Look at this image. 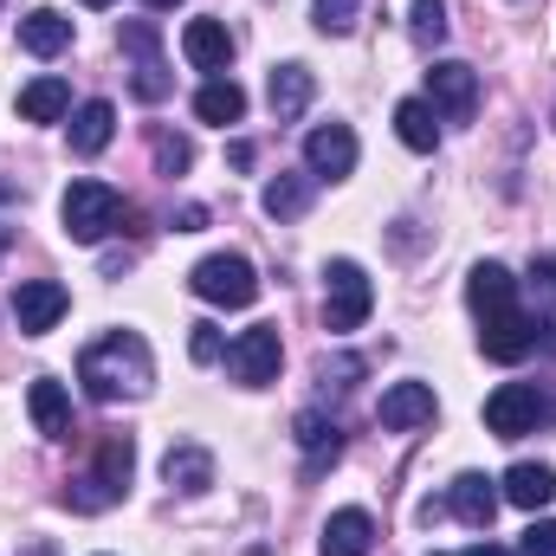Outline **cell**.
<instances>
[{
    "mask_svg": "<svg viewBox=\"0 0 556 556\" xmlns=\"http://www.w3.org/2000/svg\"><path fill=\"white\" fill-rule=\"evenodd\" d=\"M466 304L479 317V350L492 363H525L538 350V317L518 304V278L505 273V266H492V260L472 266L466 273Z\"/></svg>",
    "mask_w": 556,
    "mask_h": 556,
    "instance_id": "cell-1",
    "label": "cell"
},
{
    "mask_svg": "<svg viewBox=\"0 0 556 556\" xmlns=\"http://www.w3.org/2000/svg\"><path fill=\"white\" fill-rule=\"evenodd\" d=\"M78 382L91 402H142L155 382V356L137 330H111L78 356Z\"/></svg>",
    "mask_w": 556,
    "mask_h": 556,
    "instance_id": "cell-2",
    "label": "cell"
},
{
    "mask_svg": "<svg viewBox=\"0 0 556 556\" xmlns=\"http://www.w3.org/2000/svg\"><path fill=\"white\" fill-rule=\"evenodd\" d=\"M130 466H137L130 433H98L91 472H78V479L65 485V505H72V511H111V505L130 492Z\"/></svg>",
    "mask_w": 556,
    "mask_h": 556,
    "instance_id": "cell-3",
    "label": "cell"
},
{
    "mask_svg": "<svg viewBox=\"0 0 556 556\" xmlns=\"http://www.w3.org/2000/svg\"><path fill=\"white\" fill-rule=\"evenodd\" d=\"M59 220H65V233H72L78 247H98L104 233H117V220H124V194H117L111 181H72L65 201H59Z\"/></svg>",
    "mask_w": 556,
    "mask_h": 556,
    "instance_id": "cell-4",
    "label": "cell"
},
{
    "mask_svg": "<svg viewBox=\"0 0 556 556\" xmlns=\"http://www.w3.org/2000/svg\"><path fill=\"white\" fill-rule=\"evenodd\" d=\"M369 311H376L369 273H363L356 260H330V266H324V330H330V337H350V330H363Z\"/></svg>",
    "mask_w": 556,
    "mask_h": 556,
    "instance_id": "cell-5",
    "label": "cell"
},
{
    "mask_svg": "<svg viewBox=\"0 0 556 556\" xmlns=\"http://www.w3.org/2000/svg\"><path fill=\"white\" fill-rule=\"evenodd\" d=\"M188 291H194L201 304L247 311V304L260 298V273H253V260H240V253H207V260L188 273Z\"/></svg>",
    "mask_w": 556,
    "mask_h": 556,
    "instance_id": "cell-6",
    "label": "cell"
},
{
    "mask_svg": "<svg viewBox=\"0 0 556 556\" xmlns=\"http://www.w3.org/2000/svg\"><path fill=\"white\" fill-rule=\"evenodd\" d=\"M117 46L137 59V72H130L137 104H162V98L175 91V78H168V65H162V33H155V20H124V26H117Z\"/></svg>",
    "mask_w": 556,
    "mask_h": 556,
    "instance_id": "cell-7",
    "label": "cell"
},
{
    "mask_svg": "<svg viewBox=\"0 0 556 556\" xmlns=\"http://www.w3.org/2000/svg\"><path fill=\"white\" fill-rule=\"evenodd\" d=\"M278 363H285L278 324H253V330H240V343H227V369H233L240 389H266V382H278Z\"/></svg>",
    "mask_w": 556,
    "mask_h": 556,
    "instance_id": "cell-8",
    "label": "cell"
},
{
    "mask_svg": "<svg viewBox=\"0 0 556 556\" xmlns=\"http://www.w3.org/2000/svg\"><path fill=\"white\" fill-rule=\"evenodd\" d=\"M538 420H551V402L531 389V382H505L485 395V427L498 440H518V433H538Z\"/></svg>",
    "mask_w": 556,
    "mask_h": 556,
    "instance_id": "cell-9",
    "label": "cell"
},
{
    "mask_svg": "<svg viewBox=\"0 0 556 556\" xmlns=\"http://www.w3.org/2000/svg\"><path fill=\"white\" fill-rule=\"evenodd\" d=\"M427 104H433L440 117L466 124V117L479 111V72H472V65H459V59H440V65L427 72Z\"/></svg>",
    "mask_w": 556,
    "mask_h": 556,
    "instance_id": "cell-10",
    "label": "cell"
},
{
    "mask_svg": "<svg viewBox=\"0 0 556 556\" xmlns=\"http://www.w3.org/2000/svg\"><path fill=\"white\" fill-rule=\"evenodd\" d=\"M65 311H72V291H65L59 278H26V285H13V324H20L26 337H46Z\"/></svg>",
    "mask_w": 556,
    "mask_h": 556,
    "instance_id": "cell-11",
    "label": "cell"
},
{
    "mask_svg": "<svg viewBox=\"0 0 556 556\" xmlns=\"http://www.w3.org/2000/svg\"><path fill=\"white\" fill-rule=\"evenodd\" d=\"M498 479H485V472H459L453 485H446V498H440V511H453L466 531H492V518H498Z\"/></svg>",
    "mask_w": 556,
    "mask_h": 556,
    "instance_id": "cell-12",
    "label": "cell"
},
{
    "mask_svg": "<svg viewBox=\"0 0 556 556\" xmlns=\"http://www.w3.org/2000/svg\"><path fill=\"white\" fill-rule=\"evenodd\" d=\"M356 130L350 124H317L311 137H304V168L317 175V181H343L350 168H356Z\"/></svg>",
    "mask_w": 556,
    "mask_h": 556,
    "instance_id": "cell-13",
    "label": "cell"
},
{
    "mask_svg": "<svg viewBox=\"0 0 556 556\" xmlns=\"http://www.w3.org/2000/svg\"><path fill=\"white\" fill-rule=\"evenodd\" d=\"M181 59L194 65V72H227V59H233V33L214 20V13H201V20H188L181 26Z\"/></svg>",
    "mask_w": 556,
    "mask_h": 556,
    "instance_id": "cell-14",
    "label": "cell"
},
{
    "mask_svg": "<svg viewBox=\"0 0 556 556\" xmlns=\"http://www.w3.org/2000/svg\"><path fill=\"white\" fill-rule=\"evenodd\" d=\"M162 479H168V492L201 498V492L214 485V453H207V446H194V440H175V446L162 453Z\"/></svg>",
    "mask_w": 556,
    "mask_h": 556,
    "instance_id": "cell-15",
    "label": "cell"
},
{
    "mask_svg": "<svg viewBox=\"0 0 556 556\" xmlns=\"http://www.w3.org/2000/svg\"><path fill=\"white\" fill-rule=\"evenodd\" d=\"M376 420H382L389 433L427 427V420H433V389H427V382H395V389H382V402H376Z\"/></svg>",
    "mask_w": 556,
    "mask_h": 556,
    "instance_id": "cell-16",
    "label": "cell"
},
{
    "mask_svg": "<svg viewBox=\"0 0 556 556\" xmlns=\"http://www.w3.org/2000/svg\"><path fill=\"white\" fill-rule=\"evenodd\" d=\"M369 551H376V518H369L363 505L330 511V525H324V556H369Z\"/></svg>",
    "mask_w": 556,
    "mask_h": 556,
    "instance_id": "cell-17",
    "label": "cell"
},
{
    "mask_svg": "<svg viewBox=\"0 0 556 556\" xmlns=\"http://www.w3.org/2000/svg\"><path fill=\"white\" fill-rule=\"evenodd\" d=\"M518 511H544L556 498V466H544V459H518L511 472H505V485H498Z\"/></svg>",
    "mask_w": 556,
    "mask_h": 556,
    "instance_id": "cell-18",
    "label": "cell"
},
{
    "mask_svg": "<svg viewBox=\"0 0 556 556\" xmlns=\"http://www.w3.org/2000/svg\"><path fill=\"white\" fill-rule=\"evenodd\" d=\"M20 46H26L33 59H59V52L72 46V13H59V7H33V13L20 20Z\"/></svg>",
    "mask_w": 556,
    "mask_h": 556,
    "instance_id": "cell-19",
    "label": "cell"
},
{
    "mask_svg": "<svg viewBox=\"0 0 556 556\" xmlns=\"http://www.w3.org/2000/svg\"><path fill=\"white\" fill-rule=\"evenodd\" d=\"M311 91H317V78H311V65H278L273 72V85H266V104H273V117L278 124H291V117H304L311 111Z\"/></svg>",
    "mask_w": 556,
    "mask_h": 556,
    "instance_id": "cell-20",
    "label": "cell"
},
{
    "mask_svg": "<svg viewBox=\"0 0 556 556\" xmlns=\"http://www.w3.org/2000/svg\"><path fill=\"white\" fill-rule=\"evenodd\" d=\"M26 408H33V427H39L46 440H65V433H72V395H65V382L39 376V382L26 389Z\"/></svg>",
    "mask_w": 556,
    "mask_h": 556,
    "instance_id": "cell-21",
    "label": "cell"
},
{
    "mask_svg": "<svg viewBox=\"0 0 556 556\" xmlns=\"http://www.w3.org/2000/svg\"><path fill=\"white\" fill-rule=\"evenodd\" d=\"M111 137H117V111L104 98H91V104L72 111V155H104Z\"/></svg>",
    "mask_w": 556,
    "mask_h": 556,
    "instance_id": "cell-22",
    "label": "cell"
},
{
    "mask_svg": "<svg viewBox=\"0 0 556 556\" xmlns=\"http://www.w3.org/2000/svg\"><path fill=\"white\" fill-rule=\"evenodd\" d=\"M20 117L26 124H59V117H72V85L65 78H33L26 91H20Z\"/></svg>",
    "mask_w": 556,
    "mask_h": 556,
    "instance_id": "cell-23",
    "label": "cell"
},
{
    "mask_svg": "<svg viewBox=\"0 0 556 556\" xmlns=\"http://www.w3.org/2000/svg\"><path fill=\"white\" fill-rule=\"evenodd\" d=\"M311 188H317V175H311V168H285V175L266 181L260 207H266L273 220H291V214H304V207H311Z\"/></svg>",
    "mask_w": 556,
    "mask_h": 556,
    "instance_id": "cell-24",
    "label": "cell"
},
{
    "mask_svg": "<svg viewBox=\"0 0 556 556\" xmlns=\"http://www.w3.org/2000/svg\"><path fill=\"white\" fill-rule=\"evenodd\" d=\"M298 446H304V479H317L343 453V433H337V420H324V415H298Z\"/></svg>",
    "mask_w": 556,
    "mask_h": 556,
    "instance_id": "cell-25",
    "label": "cell"
},
{
    "mask_svg": "<svg viewBox=\"0 0 556 556\" xmlns=\"http://www.w3.org/2000/svg\"><path fill=\"white\" fill-rule=\"evenodd\" d=\"M194 117L227 130V124H240V117H247V91H240L233 78H207V85L194 91Z\"/></svg>",
    "mask_w": 556,
    "mask_h": 556,
    "instance_id": "cell-26",
    "label": "cell"
},
{
    "mask_svg": "<svg viewBox=\"0 0 556 556\" xmlns=\"http://www.w3.org/2000/svg\"><path fill=\"white\" fill-rule=\"evenodd\" d=\"M395 137L408 142L415 155H433L440 124H433V104H427V98H402V104H395Z\"/></svg>",
    "mask_w": 556,
    "mask_h": 556,
    "instance_id": "cell-27",
    "label": "cell"
},
{
    "mask_svg": "<svg viewBox=\"0 0 556 556\" xmlns=\"http://www.w3.org/2000/svg\"><path fill=\"white\" fill-rule=\"evenodd\" d=\"M408 33H415V46H440L446 39V0H415V13H408Z\"/></svg>",
    "mask_w": 556,
    "mask_h": 556,
    "instance_id": "cell-28",
    "label": "cell"
},
{
    "mask_svg": "<svg viewBox=\"0 0 556 556\" xmlns=\"http://www.w3.org/2000/svg\"><path fill=\"white\" fill-rule=\"evenodd\" d=\"M356 13H363V0H317V7H311L317 33H330V39H343V33L356 26Z\"/></svg>",
    "mask_w": 556,
    "mask_h": 556,
    "instance_id": "cell-29",
    "label": "cell"
},
{
    "mask_svg": "<svg viewBox=\"0 0 556 556\" xmlns=\"http://www.w3.org/2000/svg\"><path fill=\"white\" fill-rule=\"evenodd\" d=\"M188 162H194V142L188 137H168V130L155 137V168H162V175H181Z\"/></svg>",
    "mask_w": 556,
    "mask_h": 556,
    "instance_id": "cell-30",
    "label": "cell"
},
{
    "mask_svg": "<svg viewBox=\"0 0 556 556\" xmlns=\"http://www.w3.org/2000/svg\"><path fill=\"white\" fill-rule=\"evenodd\" d=\"M518 556H556V518H531V531L518 538Z\"/></svg>",
    "mask_w": 556,
    "mask_h": 556,
    "instance_id": "cell-31",
    "label": "cell"
},
{
    "mask_svg": "<svg viewBox=\"0 0 556 556\" xmlns=\"http://www.w3.org/2000/svg\"><path fill=\"white\" fill-rule=\"evenodd\" d=\"M188 356H194L201 369H207V363H220V356H227V343H220V330H214V324H194V337H188Z\"/></svg>",
    "mask_w": 556,
    "mask_h": 556,
    "instance_id": "cell-32",
    "label": "cell"
},
{
    "mask_svg": "<svg viewBox=\"0 0 556 556\" xmlns=\"http://www.w3.org/2000/svg\"><path fill=\"white\" fill-rule=\"evenodd\" d=\"M531 291H538V304H551L556 311V260L544 253V260H531V278H525Z\"/></svg>",
    "mask_w": 556,
    "mask_h": 556,
    "instance_id": "cell-33",
    "label": "cell"
},
{
    "mask_svg": "<svg viewBox=\"0 0 556 556\" xmlns=\"http://www.w3.org/2000/svg\"><path fill=\"white\" fill-rule=\"evenodd\" d=\"M20 556H59V544H52V538H33V544H26Z\"/></svg>",
    "mask_w": 556,
    "mask_h": 556,
    "instance_id": "cell-34",
    "label": "cell"
},
{
    "mask_svg": "<svg viewBox=\"0 0 556 556\" xmlns=\"http://www.w3.org/2000/svg\"><path fill=\"white\" fill-rule=\"evenodd\" d=\"M459 556H511V551H498V544H472V551H459Z\"/></svg>",
    "mask_w": 556,
    "mask_h": 556,
    "instance_id": "cell-35",
    "label": "cell"
},
{
    "mask_svg": "<svg viewBox=\"0 0 556 556\" xmlns=\"http://www.w3.org/2000/svg\"><path fill=\"white\" fill-rule=\"evenodd\" d=\"M142 7H155V13H162V7H181V0H142Z\"/></svg>",
    "mask_w": 556,
    "mask_h": 556,
    "instance_id": "cell-36",
    "label": "cell"
},
{
    "mask_svg": "<svg viewBox=\"0 0 556 556\" xmlns=\"http://www.w3.org/2000/svg\"><path fill=\"white\" fill-rule=\"evenodd\" d=\"M85 7H111V0H85Z\"/></svg>",
    "mask_w": 556,
    "mask_h": 556,
    "instance_id": "cell-37",
    "label": "cell"
}]
</instances>
